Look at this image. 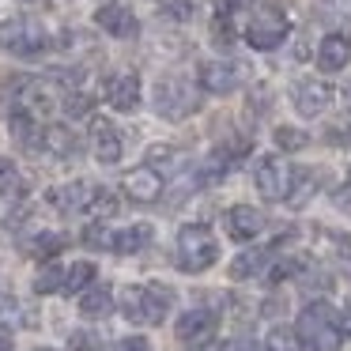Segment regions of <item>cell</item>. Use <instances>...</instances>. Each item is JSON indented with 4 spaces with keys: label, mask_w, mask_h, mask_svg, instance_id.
<instances>
[{
    "label": "cell",
    "mask_w": 351,
    "mask_h": 351,
    "mask_svg": "<svg viewBox=\"0 0 351 351\" xmlns=\"http://www.w3.org/2000/svg\"><path fill=\"white\" fill-rule=\"evenodd\" d=\"M295 336L302 343V351H336L340 348V321H336L332 306L310 302L295 321Z\"/></svg>",
    "instance_id": "1"
},
{
    "label": "cell",
    "mask_w": 351,
    "mask_h": 351,
    "mask_svg": "<svg viewBox=\"0 0 351 351\" xmlns=\"http://www.w3.org/2000/svg\"><path fill=\"white\" fill-rule=\"evenodd\" d=\"M170 302H174V291H167L162 283L121 291V310H125V317L136 321V325H159V321L167 317Z\"/></svg>",
    "instance_id": "2"
},
{
    "label": "cell",
    "mask_w": 351,
    "mask_h": 351,
    "mask_svg": "<svg viewBox=\"0 0 351 351\" xmlns=\"http://www.w3.org/2000/svg\"><path fill=\"white\" fill-rule=\"evenodd\" d=\"M215 261H219V245H215L212 230L200 227V223L182 227V234H178V265L185 272H204Z\"/></svg>",
    "instance_id": "3"
},
{
    "label": "cell",
    "mask_w": 351,
    "mask_h": 351,
    "mask_svg": "<svg viewBox=\"0 0 351 351\" xmlns=\"http://www.w3.org/2000/svg\"><path fill=\"white\" fill-rule=\"evenodd\" d=\"M283 38H287V19H283L280 8H268L265 4L245 23V42L253 49H261V53H272L276 46H283Z\"/></svg>",
    "instance_id": "4"
},
{
    "label": "cell",
    "mask_w": 351,
    "mask_h": 351,
    "mask_svg": "<svg viewBox=\"0 0 351 351\" xmlns=\"http://www.w3.org/2000/svg\"><path fill=\"white\" fill-rule=\"evenodd\" d=\"M200 106V95L197 87H189L185 80H159V87H155V110H159V117H170V121H182V117H189L193 110Z\"/></svg>",
    "instance_id": "5"
},
{
    "label": "cell",
    "mask_w": 351,
    "mask_h": 351,
    "mask_svg": "<svg viewBox=\"0 0 351 351\" xmlns=\"http://www.w3.org/2000/svg\"><path fill=\"white\" fill-rule=\"evenodd\" d=\"M46 46H49V38L38 23H27V19L0 23V49H12L16 57H38Z\"/></svg>",
    "instance_id": "6"
},
{
    "label": "cell",
    "mask_w": 351,
    "mask_h": 351,
    "mask_svg": "<svg viewBox=\"0 0 351 351\" xmlns=\"http://www.w3.org/2000/svg\"><path fill=\"white\" fill-rule=\"evenodd\" d=\"M253 185L265 200H287L291 197V170L283 167L280 159H261L257 170H253Z\"/></svg>",
    "instance_id": "7"
},
{
    "label": "cell",
    "mask_w": 351,
    "mask_h": 351,
    "mask_svg": "<svg viewBox=\"0 0 351 351\" xmlns=\"http://www.w3.org/2000/svg\"><path fill=\"white\" fill-rule=\"evenodd\" d=\"M215 313L212 310H185L182 317H178V340L185 343V348H200V343H208L215 336Z\"/></svg>",
    "instance_id": "8"
},
{
    "label": "cell",
    "mask_w": 351,
    "mask_h": 351,
    "mask_svg": "<svg viewBox=\"0 0 351 351\" xmlns=\"http://www.w3.org/2000/svg\"><path fill=\"white\" fill-rule=\"evenodd\" d=\"M95 23H99L102 31L110 34V38H132V34L140 31L136 16L125 8L121 0H110V4H102V8L95 12Z\"/></svg>",
    "instance_id": "9"
},
{
    "label": "cell",
    "mask_w": 351,
    "mask_h": 351,
    "mask_svg": "<svg viewBox=\"0 0 351 351\" xmlns=\"http://www.w3.org/2000/svg\"><path fill=\"white\" fill-rule=\"evenodd\" d=\"M328 102H332V87H328L325 80H302V84L295 87V106H298L302 117L325 114Z\"/></svg>",
    "instance_id": "10"
},
{
    "label": "cell",
    "mask_w": 351,
    "mask_h": 351,
    "mask_svg": "<svg viewBox=\"0 0 351 351\" xmlns=\"http://www.w3.org/2000/svg\"><path fill=\"white\" fill-rule=\"evenodd\" d=\"M125 193H129L136 204H152V200L162 197V178L155 167H136L125 174Z\"/></svg>",
    "instance_id": "11"
},
{
    "label": "cell",
    "mask_w": 351,
    "mask_h": 351,
    "mask_svg": "<svg viewBox=\"0 0 351 351\" xmlns=\"http://www.w3.org/2000/svg\"><path fill=\"white\" fill-rule=\"evenodd\" d=\"M106 102L114 110H121V114L136 110V102H140V76L136 72H117V76H110L106 80Z\"/></svg>",
    "instance_id": "12"
},
{
    "label": "cell",
    "mask_w": 351,
    "mask_h": 351,
    "mask_svg": "<svg viewBox=\"0 0 351 351\" xmlns=\"http://www.w3.org/2000/svg\"><path fill=\"white\" fill-rule=\"evenodd\" d=\"M197 84H200V91H208V95H230L238 87V72L230 69L227 61H204L197 69Z\"/></svg>",
    "instance_id": "13"
},
{
    "label": "cell",
    "mask_w": 351,
    "mask_h": 351,
    "mask_svg": "<svg viewBox=\"0 0 351 351\" xmlns=\"http://www.w3.org/2000/svg\"><path fill=\"white\" fill-rule=\"evenodd\" d=\"M223 223H227V234L234 238V242H250V238L261 234V227H265V215H261L257 208H250V204H234Z\"/></svg>",
    "instance_id": "14"
},
{
    "label": "cell",
    "mask_w": 351,
    "mask_h": 351,
    "mask_svg": "<svg viewBox=\"0 0 351 351\" xmlns=\"http://www.w3.org/2000/svg\"><path fill=\"white\" fill-rule=\"evenodd\" d=\"M91 144H95V159L99 162H117L121 159V132L106 121V117H95L91 121Z\"/></svg>",
    "instance_id": "15"
},
{
    "label": "cell",
    "mask_w": 351,
    "mask_h": 351,
    "mask_svg": "<svg viewBox=\"0 0 351 351\" xmlns=\"http://www.w3.org/2000/svg\"><path fill=\"white\" fill-rule=\"evenodd\" d=\"M313 61H317L321 72H340L343 64L351 61V42L343 38V34H328V38H321Z\"/></svg>",
    "instance_id": "16"
},
{
    "label": "cell",
    "mask_w": 351,
    "mask_h": 351,
    "mask_svg": "<svg viewBox=\"0 0 351 351\" xmlns=\"http://www.w3.org/2000/svg\"><path fill=\"white\" fill-rule=\"evenodd\" d=\"M8 129H12V136H16V144H23L27 152H38L42 140H46V129H42L38 117L27 114V110H16V114H12Z\"/></svg>",
    "instance_id": "17"
},
{
    "label": "cell",
    "mask_w": 351,
    "mask_h": 351,
    "mask_svg": "<svg viewBox=\"0 0 351 351\" xmlns=\"http://www.w3.org/2000/svg\"><path fill=\"white\" fill-rule=\"evenodd\" d=\"M95 189L91 185H64V189H53L49 193V204H57L61 212H87V204H91Z\"/></svg>",
    "instance_id": "18"
},
{
    "label": "cell",
    "mask_w": 351,
    "mask_h": 351,
    "mask_svg": "<svg viewBox=\"0 0 351 351\" xmlns=\"http://www.w3.org/2000/svg\"><path fill=\"white\" fill-rule=\"evenodd\" d=\"M152 223H136V227H125L121 234H114V245H110V250L114 253H140L144 250L147 242H152Z\"/></svg>",
    "instance_id": "19"
},
{
    "label": "cell",
    "mask_w": 351,
    "mask_h": 351,
    "mask_svg": "<svg viewBox=\"0 0 351 351\" xmlns=\"http://www.w3.org/2000/svg\"><path fill=\"white\" fill-rule=\"evenodd\" d=\"M42 147H46V152H53V155H61V159H69V155H76L80 140H76V132H72L69 125H49Z\"/></svg>",
    "instance_id": "20"
},
{
    "label": "cell",
    "mask_w": 351,
    "mask_h": 351,
    "mask_svg": "<svg viewBox=\"0 0 351 351\" xmlns=\"http://www.w3.org/2000/svg\"><path fill=\"white\" fill-rule=\"evenodd\" d=\"M268 265V250H245L242 257L230 261V280H253V276H261Z\"/></svg>",
    "instance_id": "21"
},
{
    "label": "cell",
    "mask_w": 351,
    "mask_h": 351,
    "mask_svg": "<svg viewBox=\"0 0 351 351\" xmlns=\"http://www.w3.org/2000/svg\"><path fill=\"white\" fill-rule=\"evenodd\" d=\"M114 310V295H110V287H91L80 295V313L84 317H106V313Z\"/></svg>",
    "instance_id": "22"
},
{
    "label": "cell",
    "mask_w": 351,
    "mask_h": 351,
    "mask_svg": "<svg viewBox=\"0 0 351 351\" xmlns=\"http://www.w3.org/2000/svg\"><path fill=\"white\" fill-rule=\"evenodd\" d=\"M91 280H95V265L91 261H76V265L64 272V291H69V295H80V291L91 287Z\"/></svg>",
    "instance_id": "23"
},
{
    "label": "cell",
    "mask_w": 351,
    "mask_h": 351,
    "mask_svg": "<svg viewBox=\"0 0 351 351\" xmlns=\"http://www.w3.org/2000/svg\"><path fill=\"white\" fill-rule=\"evenodd\" d=\"M227 170H230V147H215V152L200 162V178H204V182H219Z\"/></svg>",
    "instance_id": "24"
},
{
    "label": "cell",
    "mask_w": 351,
    "mask_h": 351,
    "mask_svg": "<svg viewBox=\"0 0 351 351\" xmlns=\"http://www.w3.org/2000/svg\"><path fill=\"white\" fill-rule=\"evenodd\" d=\"M272 140H276L280 152H302V147L310 144V136H306L302 129H291V125H280V129L272 132Z\"/></svg>",
    "instance_id": "25"
},
{
    "label": "cell",
    "mask_w": 351,
    "mask_h": 351,
    "mask_svg": "<svg viewBox=\"0 0 351 351\" xmlns=\"http://www.w3.org/2000/svg\"><path fill=\"white\" fill-rule=\"evenodd\" d=\"M34 291H38V295H53V291H64V268L46 265V268L38 272V280H34Z\"/></svg>",
    "instance_id": "26"
},
{
    "label": "cell",
    "mask_w": 351,
    "mask_h": 351,
    "mask_svg": "<svg viewBox=\"0 0 351 351\" xmlns=\"http://www.w3.org/2000/svg\"><path fill=\"white\" fill-rule=\"evenodd\" d=\"M64 245H69V238H64V234H38L31 242V253H34V257H46L49 261V257H57Z\"/></svg>",
    "instance_id": "27"
},
{
    "label": "cell",
    "mask_w": 351,
    "mask_h": 351,
    "mask_svg": "<svg viewBox=\"0 0 351 351\" xmlns=\"http://www.w3.org/2000/svg\"><path fill=\"white\" fill-rule=\"evenodd\" d=\"M302 343H298V336L291 332V328H272V332L265 336V351H298Z\"/></svg>",
    "instance_id": "28"
},
{
    "label": "cell",
    "mask_w": 351,
    "mask_h": 351,
    "mask_svg": "<svg viewBox=\"0 0 351 351\" xmlns=\"http://www.w3.org/2000/svg\"><path fill=\"white\" fill-rule=\"evenodd\" d=\"M87 212H95V215H102V219H110V215H117V197L110 189H95V197H91V204H87Z\"/></svg>",
    "instance_id": "29"
},
{
    "label": "cell",
    "mask_w": 351,
    "mask_h": 351,
    "mask_svg": "<svg viewBox=\"0 0 351 351\" xmlns=\"http://www.w3.org/2000/svg\"><path fill=\"white\" fill-rule=\"evenodd\" d=\"M91 106H95V99L87 91H72L69 99H64V114L69 117H80V114H91Z\"/></svg>",
    "instance_id": "30"
},
{
    "label": "cell",
    "mask_w": 351,
    "mask_h": 351,
    "mask_svg": "<svg viewBox=\"0 0 351 351\" xmlns=\"http://www.w3.org/2000/svg\"><path fill=\"white\" fill-rule=\"evenodd\" d=\"M84 242H87V245H95V250H102V245L110 250V245H114V234H110V230L102 227V223H91V227L84 230Z\"/></svg>",
    "instance_id": "31"
},
{
    "label": "cell",
    "mask_w": 351,
    "mask_h": 351,
    "mask_svg": "<svg viewBox=\"0 0 351 351\" xmlns=\"http://www.w3.org/2000/svg\"><path fill=\"white\" fill-rule=\"evenodd\" d=\"M325 136H328V144H336V147H351V117L343 125H332Z\"/></svg>",
    "instance_id": "32"
},
{
    "label": "cell",
    "mask_w": 351,
    "mask_h": 351,
    "mask_svg": "<svg viewBox=\"0 0 351 351\" xmlns=\"http://www.w3.org/2000/svg\"><path fill=\"white\" fill-rule=\"evenodd\" d=\"M170 162H178V155L170 152L167 144H159V147H152V167H170Z\"/></svg>",
    "instance_id": "33"
},
{
    "label": "cell",
    "mask_w": 351,
    "mask_h": 351,
    "mask_svg": "<svg viewBox=\"0 0 351 351\" xmlns=\"http://www.w3.org/2000/svg\"><path fill=\"white\" fill-rule=\"evenodd\" d=\"M72 351H95V348H99V340H95V336L91 332H72Z\"/></svg>",
    "instance_id": "34"
},
{
    "label": "cell",
    "mask_w": 351,
    "mask_h": 351,
    "mask_svg": "<svg viewBox=\"0 0 351 351\" xmlns=\"http://www.w3.org/2000/svg\"><path fill=\"white\" fill-rule=\"evenodd\" d=\"M114 351H152V348H147L144 336H125V340H117Z\"/></svg>",
    "instance_id": "35"
},
{
    "label": "cell",
    "mask_w": 351,
    "mask_h": 351,
    "mask_svg": "<svg viewBox=\"0 0 351 351\" xmlns=\"http://www.w3.org/2000/svg\"><path fill=\"white\" fill-rule=\"evenodd\" d=\"M302 283H306V287H310V291H313V287H321V291H325V287H328V283H332V280H328L325 272H317V268H310V272L302 276Z\"/></svg>",
    "instance_id": "36"
},
{
    "label": "cell",
    "mask_w": 351,
    "mask_h": 351,
    "mask_svg": "<svg viewBox=\"0 0 351 351\" xmlns=\"http://www.w3.org/2000/svg\"><path fill=\"white\" fill-rule=\"evenodd\" d=\"M12 174H16V167H12V162H8V159H0V185L8 182V178H12Z\"/></svg>",
    "instance_id": "37"
},
{
    "label": "cell",
    "mask_w": 351,
    "mask_h": 351,
    "mask_svg": "<svg viewBox=\"0 0 351 351\" xmlns=\"http://www.w3.org/2000/svg\"><path fill=\"white\" fill-rule=\"evenodd\" d=\"M0 351H12V328L0 325Z\"/></svg>",
    "instance_id": "38"
},
{
    "label": "cell",
    "mask_w": 351,
    "mask_h": 351,
    "mask_svg": "<svg viewBox=\"0 0 351 351\" xmlns=\"http://www.w3.org/2000/svg\"><path fill=\"white\" fill-rule=\"evenodd\" d=\"M340 332H343V336H351V310L340 317Z\"/></svg>",
    "instance_id": "39"
},
{
    "label": "cell",
    "mask_w": 351,
    "mask_h": 351,
    "mask_svg": "<svg viewBox=\"0 0 351 351\" xmlns=\"http://www.w3.org/2000/svg\"><path fill=\"white\" fill-rule=\"evenodd\" d=\"M340 99H343V106L351 110V84H348V87H343V91H340Z\"/></svg>",
    "instance_id": "40"
},
{
    "label": "cell",
    "mask_w": 351,
    "mask_h": 351,
    "mask_svg": "<svg viewBox=\"0 0 351 351\" xmlns=\"http://www.w3.org/2000/svg\"><path fill=\"white\" fill-rule=\"evenodd\" d=\"M27 4H46V0H27Z\"/></svg>",
    "instance_id": "41"
},
{
    "label": "cell",
    "mask_w": 351,
    "mask_h": 351,
    "mask_svg": "<svg viewBox=\"0 0 351 351\" xmlns=\"http://www.w3.org/2000/svg\"><path fill=\"white\" fill-rule=\"evenodd\" d=\"M38 351H49V348H38Z\"/></svg>",
    "instance_id": "42"
},
{
    "label": "cell",
    "mask_w": 351,
    "mask_h": 351,
    "mask_svg": "<svg viewBox=\"0 0 351 351\" xmlns=\"http://www.w3.org/2000/svg\"><path fill=\"white\" fill-rule=\"evenodd\" d=\"M348 185H351V174H348Z\"/></svg>",
    "instance_id": "43"
}]
</instances>
